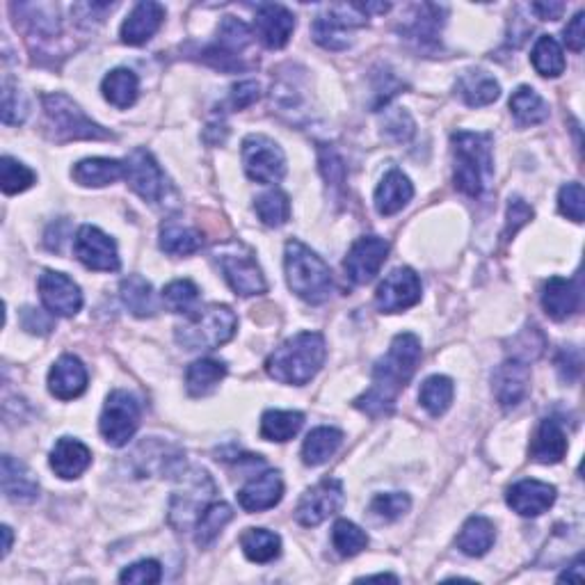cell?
Here are the masks:
<instances>
[{"label":"cell","instance_id":"cell-51","mask_svg":"<svg viewBox=\"0 0 585 585\" xmlns=\"http://www.w3.org/2000/svg\"><path fill=\"white\" fill-rule=\"evenodd\" d=\"M163 579V567L158 560H140V563L128 565L126 570L119 574L122 583H158Z\"/></svg>","mask_w":585,"mask_h":585},{"label":"cell","instance_id":"cell-35","mask_svg":"<svg viewBox=\"0 0 585 585\" xmlns=\"http://www.w3.org/2000/svg\"><path fill=\"white\" fill-rule=\"evenodd\" d=\"M101 92L106 101L119 110L131 108L138 101L140 94V80L131 69H112L110 74L103 78Z\"/></svg>","mask_w":585,"mask_h":585},{"label":"cell","instance_id":"cell-14","mask_svg":"<svg viewBox=\"0 0 585 585\" xmlns=\"http://www.w3.org/2000/svg\"><path fill=\"white\" fill-rule=\"evenodd\" d=\"M343 503H346V492H343L341 480L325 478L302 494L298 508H295V519L307 528L318 526L336 515Z\"/></svg>","mask_w":585,"mask_h":585},{"label":"cell","instance_id":"cell-61","mask_svg":"<svg viewBox=\"0 0 585 585\" xmlns=\"http://www.w3.org/2000/svg\"><path fill=\"white\" fill-rule=\"evenodd\" d=\"M3 535H5V544H3V558L10 554L12 549V528L10 526H3Z\"/></svg>","mask_w":585,"mask_h":585},{"label":"cell","instance_id":"cell-38","mask_svg":"<svg viewBox=\"0 0 585 585\" xmlns=\"http://www.w3.org/2000/svg\"><path fill=\"white\" fill-rule=\"evenodd\" d=\"M224 375H227V366L218 362V359H197V362H192L186 371L188 394L195 398L208 396L211 391L218 389Z\"/></svg>","mask_w":585,"mask_h":585},{"label":"cell","instance_id":"cell-8","mask_svg":"<svg viewBox=\"0 0 585 585\" xmlns=\"http://www.w3.org/2000/svg\"><path fill=\"white\" fill-rule=\"evenodd\" d=\"M215 490L218 487H215L213 478L202 469L183 476L181 487L172 494L170 501V524L176 531H188L190 526H197L199 517L211 506Z\"/></svg>","mask_w":585,"mask_h":585},{"label":"cell","instance_id":"cell-7","mask_svg":"<svg viewBox=\"0 0 585 585\" xmlns=\"http://www.w3.org/2000/svg\"><path fill=\"white\" fill-rule=\"evenodd\" d=\"M46 122L51 128L55 142H71V140H110L112 133L106 128L92 122L90 117L80 110L74 99L67 94H44L42 96Z\"/></svg>","mask_w":585,"mask_h":585},{"label":"cell","instance_id":"cell-52","mask_svg":"<svg viewBox=\"0 0 585 585\" xmlns=\"http://www.w3.org/2000/svg\"><path fill=\"white\" fill-rule=\"evenodd\" d=\"M384 135L391 138L394 142H407L414 135V122L407 110H394L387 112L384 117Z\"/></svg>","mask_w":585,"mask_h":585},{"label":"cell","instance_id":"cell-26","mask_svg":"<svg viewBox=\"0 0 585 585\" xmlns=\"http://www.w3.org/2000/svg\"><path fill=\"white\" fill-rule=\"evenodd\" d=\"M92 464V451L74 437H62L51 451V469L62 480H74L83 476Z\"/></svg>","mask_w":585,"mask_h":585},{"label":"cell","instance_id":"cell-16","mask_svg":"<svg viewBox=\"0 0 585 585\" xmlns=\"http://www.w3.org/2000/svg\"><path fill=\"white\" fill-rule=\"evenodd\" d=\"M74 254L85 268L96 272H115L119 270V252L115 240L101 229L85 224L78 229L74 238Z\"/></svg>","mask_w":585,"mask_h":585},{"label":"cell","instance_id":"cell-34","mask_svg":"<svg viewBox=\"0 0 585 585\" xmlns=\"http://www.w3.org/2000/svg\"><path fill=\"white\" fill-rule=\"evenodd\" d=\"M494 540H496L494 524L487 517L476 515V517H469L467 522H464L462 531L458 535V549L462 551L464 556L480 558L492 549Z\"/></svg>","mask_w":585,"mask_h":585},{"label":"cell","instance_id":"cell-1","mask_svg":"<svg viewBox=\"0 0 585 585\" xmlns=\"http://www.w3.org/2000/svg\"><path fill=\"white\" fill-rule=\"evenodd\" d=\"M421 362V339L412 332L398 334L391 341L389 352L373 366V387L355 400L357 410L368 416L391 414L396 398L405 384L412 380L416 366Z\"/></svg>","mask_w":585,"mask_h":585},{"label":"cell","instance_id":"cell-33","mask_svg":"<svg viewBox=\"0 0 585 585\" xmlns=\"http://www.w3.org/2000/svg\"><path fill=\"white\" fill-rule=\"evenodd\" d=\"M204 236L202 231L195 227H186V224L176 220H165L160 227V250L172 256H188L202 250Z\"/></svg>","mask_w":585,"mask_h":585},{"label":"cell","instance_id":"cell-57","mask_svg":"<svg viewBox=\"0 0 585 585\" xmlns=\"http://www.w3.org/2000/svg\"><path fill=\"white\" fill-rule=\"evenodd\" d=\"M21 325H23V330H28L30 334H39V336L51 334L53 330L51 316H46L44 311L32 309V307H26L21 311Z\"/></svg>","mask_w":585,"mask_h":585},{"label":"cell","instance_id":"cell-59","mask_svg":"<svg viewBox=\"0 0 585 585\" xmlns=\"http://www.w3.org/2000/svg\"><path fill=\"white\" fill-rule=\"evenodd\" d=\"M531 10L544 21H556L565 12V3H533Z\"/></svg>","mask_w":585,"mask_h":585},{"label":"cell","instance_id":"cell-22","mask_svg":"<svg viewBox=\"0 0 585 585\" xmlns=\"http://www.w3.org/2000/svg\"><path fill=\"white\" fill-rule=\"evenodd\" d=\"M165 21V7L154 0H144L133 7L122 26V42L128 46H142L156 35Z\"/></svg>","mask_w":585,"mask_h":585},{"label":"cell","instance_id":"cell-37","mask_svg":"<svg viewBox=\"0 0 585 585\" xmlns=\"http://www.w3.org/2000/svg\"><path fill=\"white\" fill-rule=\"evenodd\" d=\"M240 547H243V554L247 556V560L266 565L282 554V538H279L277 533L268 531V528H247V531L240 535Z\"/></svg>","mask_w":585,"mask_h":585},{"label":"cell","instance_id":"cell-60","mask_svg":"<svg viewBox=\"0 0 585 585\" xmlns=\"http://www.w3.org/2000/svg\"><path fill=\"white\" fill-rule=\"evenodd\" d=\"M558 581H576V583H581V581H583V560H581V556L576 558V563L572 565V570H570V572L560 574V579H558Z\"/></svg>","mask_w":585,"mask_h":585},{"label":"cell","instance_id":"cell-19","mask_svg":"<svg viewBox=\"0 0 585 585\" xmlns=\"http://www.w3.org/2000/svg\"><path fill=\"white\" fill-rule=\"evenodd\" d=\"M556 487L542 480H519L508 490L506 501L508 506L522 517H540L542 512H547L556 503Z\"/></svg>","mask_w":585,"mask_h":585},{"label":"cell","instance_id":"cell-27","mask_svg":"<svg viewBox=\"0 0 585 585\" xmlns=\"http://www.w3.org/2000/svg\"><path fill=\"white\" fill-rule=\"evenodd\" d=\"M3 494L12 503H30L37 499L39 483L32 471L12 455H3Z\"/></svg>","mask_w":585,"mask_h":585},{"label":"cell","instance_id":"cell-31","mask_svg":"<svg viewBox=\"0 0 585 585\" xmlns=\"http://www.w3.org/2000/svg\"><path fill=\"white\" fill-rule=\"evenodd\" d=\"M119 295H122V302L126 304V309L131 311L133 316L151 318L158 314V300H156L154 286L140 275L124 277L122 284H119Z\"/></svg>","mask_w":585,"mask_h":585},{"label":"cell","instance_id":"cell-18","mask_svg":"<svg viewBox=\"0 0 585 585\" xmlns=\"http://www.w3.org/2000/svg\"><path fill=\"white\" fill-rule=\"evenodd\" d=\"M389 256V243L380 236H362L346 256V277L352 284H368L375 279Z\"/></svg>","mask_w":585,"mask_h":585},{"label":"cell","instance_id":"cell-5","mask_svg":"<svg viewBox=\"0 0 585 585\" xmlns=\"http://www.w3.org/2000/svg\"><path fill=\"white\" fill-rule=\"evenodd\" d=\"M238 318L224 304H208L202 311L190 314L183 325L176 327V343L183 350H215L234 339Z\"/></svg>","mask_w":585,"mask_h":585},{"label":"cell","instance_id":"cell-47","mask_svg":"<svg viewBox=\"0 0 585 585\" xmlns=\"http://www.w3.org/2000/svg\"><path fill=\"white\" fill-rule=\"evenodd\" d=\"M35 179V172L28 165H23L21 160L12 156L0 158V188H3L5 195H19V192L28 190Z\"/></svg>","mask_w":585,"mask_h":585},{"label":"cell","instance_id":"cell-30","mask_svg":"<svg viewBox=\"0 0 585 585\" xmlns=\"http://www.w3.org/2000/svg\"><path fill=\"white\" fill-rule=\"evenodd\" d=\"M74 181L85 188H103L124 176V163L115 158H85L71 170Z\"/></svg>","mask_w":585,"mask_h":585},{"label":"cell","instance_id":"cell-9","mask_svg":"<svg viewBox=\"0 0 585 585\" xmlns=\"http://www.w3.org/2000/svg\"><path fill=\"white\" fill-rule=\"evenodd\" d=\"M140 403L133 394L115 389L103 405L99 430L110 446H126L140 428Z\"/></svg>","mask_w":585,"mask_h":585},{"label":"cell","instance_id":"cell-17","mask_svg":"<svg viewBox=\"0 0 585 585\" xmlns=\"http://www.w3.org/2000/svg\"><path fill=\"white\" fill-rule=\"evenodd\" d=\"M37 288L44 307L51 311L53 316L71 318L78 314L80 307H83V293H80L74 279L64 275V272L44 270L42 275H39Z\"/></svg>","mask_w":585,"mask_h":585},{"label":"cell","instance_id":"cell-40","mask_svg":"<svg viewBox=\"0 0 585 585\" xmlns=\"http://www.w3.org/2000/svg\"><path fill=\"white\" fill-rule=\"evenodd\" d=\"M304 423L302 412L293 410H268L261 416V437L268 442L284 444L298 435Z\"/></svg>","mask_w":585,"mask_h":585},{"label":"cell","instance_id":"cell-43","mask_svg":"<svg viewBox=\"0 0 585 585\" xmlns=\"http://www.w3.org/2000/svg\"><path fill=\"white\" fill-rule=\"evenodd\" d=\"M531 62L535 71L544 78H558L565 71L563 48L551 35H542L533 46Z\"/></svg>","mask_w":585,"mask_h":585},{"label":"cell","instance_id":"cell-53","mask_svg":"<svg viewBox=\"0 0 585 585\" xmlns=\"http://www.w3.org/2000/svg\"><path fill=\"white\" fill-rule=\"evenodd\" d=\"M320 172H323L325 181L332 183L336 190L343 188V181H346V165H343L341 156L336 154L332 147H320Z\"/></svg>","mask_w":585,"mask_h":585},{"label":"cell","instance_id":"cell-28","mask_svg":"<svg viewBox=\"0 0 585 585\" xmlns=\"http://www.w3.org/2000/svg\"><path fill=\"white\" fill-rule=\"evenodd\" d=\"M412 197V181L400 170H389L380 181V186L375 188V208H378V213L384 215V218H389V215L403 211L412 202Z\"/></svg>","mask_w":585,"mask_h":585},{"label":"cell","instance_id":"cell-58","mask_svg":"<svg viewBox=\"0 0 585 585\" xmlns=\"http://www.w3.org/2000/svg\"><path fill=\"white\" fill-rule=\"evenodd\" d=\"M565 44L567 48H572L574 53H581L585 46V32H583V12L574 14V19L565 26Z\"/></svg>","mask_w":585,"mask_h":585},{"label":"cell","instance_id":"cell-29","mask_svg":"<svg viewBox=\"0 0 585 585\" xmlns=\"http://www.w3.org/2000/svg\"><path fill=\"white\" fill-rule=\"evenodd\" d=\"M567 453V435L558 419H544L531 444V460L540 464H558Z\"/></svg>","mask_w":585,"mask_h":585},{"label":"cell","instance_id":"cell-6","mask_svg":"<svg viewBox=\"0 0 585 585\" xmlns=\"http://www.w3.org/2000/svg\"><path fill=\"white\" fill-rule=\"evenodd\" d=\"M389 3H348V5H327L323 14L316 16L314 26H311V35H314L316 44H320L327 51H343L350 46V30L366 26V19L371 12H389Z\"/></svg>","mask_w":585,"mask_h":585},{"label":"cell","instance_id":"cell-3","mask_svg":"<svg viewBox=\"0 0 585 585\" xmlns=\"http://www.w3.org/2000/svg\"><path fill=\"white\" fill-rule=\"evenodd\" d=\"M455 158V186L469 197H480L492 181V135L458 131L453 133Z\"/></svg>","mask_w":585,"mask_h":585},{"label":"cell","instance_id":"cell-13","mask_svg":"<svg viewBox=\"0 0 585 585\" xmlns=\"http://www.w3.org/2000/svg\"><path fill=\"white\" fill-rule=\"evenodd\" d=\"M124 179L135 195L149 204H165L167 179L156 158L147 149H133L124 160Z\"/></svg>","mask_w":585,"mask_h":585},{"label":"cell","instance_id":"cell-55","mask_svg":"<svg viewBox=\"0 0 585 585\" xmlns=\"http://www.w3.org/2000/svg\"><path fill=\"white\" fill-rule=\"evenodd\" d=\"M259 99H261V85L256 83V80H243V83L231 87L229 103L234 106V110L250 108L252 103H256Z\"/></svg>","mask_w":585,"mask_h":585},{"label":"cell","instance_id":"cell-20","mask_svg":"<svg viewBox=\"0 0 585 585\" xmlns=\"http://www.w3.org/2000/svg\"><path fill=\"white\" fill-rule=\"evenodd\" d=\"M494 396L499 400L503 410H510V407H517L528 394V387H531V368L526 362H519V359H508L494 371L492 380Z\"/></svg>","mask_w":585,"mask_h":585},{"label":"cell","instance_id":"cell-4","mask_svg":"<svg viewBox=\"0 0 585 585\" xmlns=\"http://www.w3.org/2000/svg\"><path fill=\"white\" fill-rule=\"evenodd\" d=\"M284 268L288 288L300 300L309 304H323L330 300L332 270L316 252H311L300 240H288L286 243Z\"/></svg>","mask_w":585,"mask_h":585},{"label":"cell","instance_id":"cell-39","mask_svg":"<svg viewBox=\"0 0 585 585\" xmlns=\"http://www.w3.org/2000/svg\"><path fill=\"white\" fill-rule=\"evenodd\" d=\"M510 110L522 126L542 124L549 117V106L533 87L522 85L510 96Z\"/></svg>","mask_w":585,"mask_h":585},{"label":"cell","instance_id":"cell-21","mask_svg":"<svg viewBox=\"0 0 585 585\" xmlns=\"http://www.w3.org/2000/svg\"><path fill=\"white\" fill-rule=\"evenodd\" d=\"M256 37L261 39L266 48H284L288 39L293 35L295 28V16L291 10H286L284 5L266 3L256 7V19H254Z\"/></svg>","mask_w":585,"mask_h":585},{"label":"cell","instance_id":"cell-32","mask_svg":"<svg viewBox=\"0 0 585 585\" xmlns=\"http://www.w3.org/2000/svg\"><path fill=\"white\" fill-rule=\"evenodd\" d=\"M460 94V99L467 103L471 108H483V106H490L496 99H499L501 94V87L496 80L485 74V71H467V74H462L458 78V87H455Z\"/></svg>","mask_w":585,"mask_h":585},{"label":"cell","instance_id":"cell-10","mask_svg":"<svg viewBox=\"0 0 585 585\" xmlns=\"http://www.w3.org/2000/svg\"><path fill=\"white\" fill-rule=\"evenodd\" d=\"M245 174L256 183H277L286 174V156L275 140L268 135H247L240 149Z\"/></svg>","mask_w":585,"mask_h":585},{"label":"cell","instance_id":"cell-15","mask_svg":"<svg viewBox=\"0 0 585 585\" xmlns=\"http://www.w3.org/2000/svg\"><path fill=\"white\" fill-rule=\"evenodd\" d=\"M375 302L382 314H398L421 302V279L412 268H396L378 286Z\"/></svg>","mask_w":585,"mask_h":585},{"label":"cell","instance_id":"cell-45","mask_svg":"<svg viewBox=\"0 0 585 585\" xmlns=\"http://www.w3.org/2000/svg\"><path fill=\"white\" fill-rule=\"evenodd\" d=\"M332 544L339 556L355 558L368 547V535L357 524L348 522V519H339L332 528Z\"/></svg>","mask_w":585,"mask_h":585},{"label":"cell","instance_id":"cell-11","mask_svg":"<svg viewBox=\"0 0 585 585\" xmlns=\"http://www.w3.org/2000/svg\"><path fill=\"white\" fill-rule=\"evenodd\" d=\"M215 259H218L222 275L236 295L252 298V295L266 293V279H263L259 263L243 245H227L222 252L215 254Z\"/></svg>","mask_w":585,"mask_h":585},{"label":"cell","instance_id":"cell-54","mask_svg":"<svg viewBox=\"0 0 585 585\" xmlns=\"http://www.w3.org/2000/svg\"><path fill=\"white\" fill-rule=\"evenodd\" d=\"M533 220V208L528 206L524 199H519V197H515V199H510V204H508V222H506V238L510 240L512 236L517 234L519 229L522 227H526L528 222Z\"/></svg>","mask_w":585,"mask_h":585},{"label":"cell","instance_id":"cell-23","mask_svg":"<svg viewBox=\"0 0 585 585\" xmlns=\"http://www.w3.org/2000/svg\"><path fill=\"white\" fill-rule=\"evenodd\" d=\"M87 389V368L78 357L62 355L48 373V391L58 400H74Z\"/></svg>","mask_w":585,"mask_h":585},{"label":"cell","instance_id":"cell-2","mask_svg":"<svg viewBox=\"0 0 585 585\" xmlns=\"http://www.w3.org/2000/svg\"><path fill=\"white\" fill-rule=\"evenodd\" d=\"M325 357L327 346L323 334L300 332L275 348L266 362V371L272 380L304 387L316 378L325 364Z\"/></svg>","mask_w":585,"mask_h":585},{"label":"cell","instance_id":"cell-44","mask_svg":"<svg viewBox=\"0 0 585 585\" xmlns=\"http://www.w3.org/2000/svg\"><path fill=\"white\" fill-rule=\"evenodd\" d=\"M231 519H234V510H231L229 503H211L206 508V512L199 517L197 522V533H195V542L199 547H208L218 535L222 533V528L227 526Z\"/></svg>","mask_w":585,"mask_h":585},{"label":"cell","instance_id":"cell-12","mask_svg":"<svg viewBox=\"0 0 585 585\" xmlns=\"http://www.w3.org/2000/svg\"><path fill=\"white\" fill-rule=\"evenodd\" d=\"M252 44V30L234 16H224L218 30V39L204 51V60L220 71L247 69L243 51Z\"/></svg>","mask_w":585,"mask_h":585},{"label":"cell","instance_id":"cell-49","mask_svg":"<svg viewBox=\"0 0 585 585\" xmlns=\"http://www.w3.org/2000/svg\"><path fill=\"white\" fill-rule=\"evenodd\" d=\"M28 115V101L23 92L16 87L10 78H5L3 83V122L7 126L23 124V119Z\"/></svg>","mask_w":585,"mask_h":585},{"label":"cell","instance_id":"cell-25","mask_svg":"<svg viewBox=\"0 0 585 585\" xmlns=\"http://www.w3.org/2000/svg\"><path fill=\"white\" fill-rule=\"evenodd\" d=\"M581 304V286L576 279L565 277H551L544 284L542 291V307L547 311L549 318L567 320L576 314Z\"/></svg>","mask_w":585,"mask_h":585},{"label":"cell","instance_id":"cell-56","mask_svg":"<svg viewBox=\"0 0 585 585\" xmlns=\"http://www.w3.org/2000/svg\"><path fill=\"white\" fill-rule=\"evenodd\" d=\"M581 352L576 348H563L556 357V368L565 382H574L581 375Z\"/></svg>","mask_w":585,"mask_h":585},{"label":"cell","instance_id":"cell-62","mask_svg":"<svg viewBox=\"0 0 585 585\" xmlns=\"http://www.w3.org/2000/svg\"><path fill=\"white\" fill-rule=\"evenodd\" d=\"M398 581V576H394V574H373V576H366L364 581Z\"/></svg>","mask_w":585,"mask_h":585},{"label":"cell","instance_id":"cell-41","mask_svg":"<svg viewBox=\"0 0 585 585\" xmlns=\"http://www.w3.org/2000/svg\"><path fill=\"white\" fill-rule=\"evenodd\" d=\"M453 380L446 378V375H432L419 391V400L421 407L426 410L430 416H442L446 414L448 407L453 403Z\"/></svg>","mask_w":585,"mask_h":585},{"label":"cell","instance_id":"cell-24","mask_svg":"<svg viewBox=\"0 0 585 585\" xmlns=\"http://www.w3.org/2000/svg\"><path fill=\"white\" fill-rule=\"evenodd\" d=\"M284 496V483L277 471H263L261 476L247 480L238 492V503L245 512H263L275 508Z\"/></svg>","mask_w":585,"mask_h":585},{"label":"cell","instance_id":"cell-36","mask_svg":"<svg viewBox=\"0 0 585 585\" xmlns=\"http://www.w3.org/2000/svg\"><path fill=\"white\" fill-rule=\"evenodd\" d=\"M341 442H343L341 430L330 426L311 430L302 444L304 464H307V467H320V464H325L336 451H339Z\"/></svg>","mask_w":585,"mask_h":585},{"label":"cell","instance_id":"cell-48","mask_svg":"<svg viewBox=\"0 0 585 585\" xmlns=\"http://www.w3.org/2000/svg\"><path fill=\"white\" fill-rule=\"evenodd\" d=\"M412 508L410 496L403 492H389V494H378L371 501V512L382 522H396L403 515H407Z\"/></svg>","mask_w":585,"mask_h":585},{"label":"cell","instance_id":"cell-46","mask_svg":"<svg viewBox=\"0 0 585 585\" xmlns=\"http://www.w3.org/2000/svg\"><path fill=\"white\" fill-rule=\"evenodd\" d=\"M163 302L172 314L190 316L195 314V307L199 302V288L190 279H176V282L163 288Z\"/></svg>","mask_w":585,"mask_h":585},{"label":"cell","instance_id":"cell-50","mask_svg":"<svg viewBox=\"0 0 585 585\" xmlns=\"http://www.w3.org/2000/svg\"><path fill=\"white\" fill-rule=\"evenodd\" d=\"M583 206H585V195H583L581 183H567V186L560 188L558 208L567 220L581 224L583 222Z\"/></svg>","mask_w":585,"mask_h":585},{"label":"cell","instance_id":"cell-42","mask_svg":"<svg viewBox=\"0 0 585 585\" xmlns=\"http://www.w3.org/2000/svg\"><path fill=\"white\" fill-rule=\"evenodd\" d=\"M254 211L266 227H272V229L284 227V224L291 220V199H288L286 192L277 188L268 190L256 197Z\"/></svg>","mask_w":585,"mask_h":585}]
</instances>
